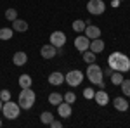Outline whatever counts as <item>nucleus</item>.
I'll list each match as a JSON object with an SVG mask.
<instances>
[{
	"label": "nucleus",
	"mask_w": 130,
	"mask_h": 128,
	"mask_svg": "<svg viewBox=\"0 0 130 128\" xmlns=\"http://www.w3.org/2000/svg\"><path fill=\"white\" fill-rule=\"evenodd\" d=\"M108 64L113 71H120V73H127L130 71V59L128 56L121 54V52H113L108 57Z\"/></svg>",
	"instance_id": "1"
},
{
	"label": "nucleus",
	"mask_w": 130,
	"mask_h": 128,
	"mask_svg": "<svg viewBox=\"0 0 130 128\" xmlns=\"http://www.w3.org/2000/svg\"><path fill=\"white\" fill-rule=\"evenodd\" d=\"M35 92L28 87V88H23L21 90V94H19V99H18V104H19V107L21 109H31L33 107V104H35Z\"/></svg>",
	"instance_id": "2"
},
{
	"label": "nucleus",
	"mask_w": 130,
	"mask_h": 128,
	"mask_svg": "<svg viewBox=\"0 0 130 128\" xmlns=\"http://www.w3.org/2000/svg\"><path fill=\"white\" fill-rule=\"evenodd\" d=\"M87 78L94 83V85H99L102 83V80H104V73H102V68H101L99 64H89V68H87Z\"/></svg>",
	"instance_id": "3"
},
{
	"label": "nucleus",
	"mask_w": 130,
	"mask_h": 128,
	"mask_svg": "<svg viewBox=\"0 0 130 128\" xmlns=\"http://www.w3.org/2000/svg\"><path fill=\"white\" fill-rule=\"evenodd\" d=\"M19 104H16V102H10V100H5L4 102V106H2V113H4V116L7 119H16L19 116Z\"/></svg>",
	"instance_id": "4"
},
{
	"label": "nucleus",
	"mask_w": 130,
	"mask_h": 128,
	"mask_svg": "<svg viewBox=\"0 0 130 128\" xmlns=\"http://www.w3.org/2000/svg\"><path fill=\"white\" fill-rule=\"evenodd\" d=\"M64 81H68L70 87H78L82 81H83V73L78 71V69H73V71H70V73L64 76Z\"/></svg>",
	"instance_id": "5"
},
{
	"label": "nucleus",
	"mask_w": 130,
	"mask_h": 128,
	"mask_svg": "<svg viewBox=\"0 0 130 128\" xmlns=\"http://www.w3.org/2000/svg\"><path fill=\"white\" fill-rule=\"evenodd\" d=\"M87 10H89L90 14H94V16H101V14L106 10V4H104L102 0H89Z\"/></svg>",
	"instance_id": "6"
},
{
	"label": "nucleus",
	"mask_w": 130,
	"mask_h": 128,
	"mask_svg": "<svg viewBox=\"0 0 130 128\" xmlns=\"http://www.w3.org/2000/svg\"><path fill=\"white\" fill-rule=\"evenodd\" d=\"M66 43V35L62 31H54L50 33V45H54L56 49H59Z\"/></svg>",
	"instance_id": "7"
},
{
	"label": "nucleus",
	"mask_w": 130,
	"mask_h": 128,
	"mask_svg": "<svg viewBox=\"0 0 130 128\" xmlns=\"http://www.w3.org/2000/svg\"><path fill=\"white\" fill-rule=\"evenodd\" d=\"M89 45H90V40L85 36V35H82V36H76L75 38V47L78 52H85V50H89Z\"/></svg>",
	"instance_id": "8"
},
{
	"label": "nucleus",
	"mask_w": 130,
	"mask_h": 128,
	"mask_svg": "<svg viewBox=\"0 0 130 128\" xmlns=\"http://www.w3.org/2000/svg\"><path fill=\"white\" fill-rule=\"evenodd\" d=\"M56 52H57V49L54 47V45H42L40 49V54L43 59H52V57H56Z\"/></svg>",
	"instance_id": "9"
},
{
	"label": "nucleus",
	"mask_w": 130,
	"mask_h": 128,
	"mask_svg": "<svg viewBox=\"0 0 130 128\" xmlns=\"http://www.w3.org/2000/svg\"><path fill=\"white\" fill-rule=\"evenodd\" d=\"M85 36L89 40H95L101 36V30L97 28V26H92V24H89V26H85Z\"/></svg>",
	"instance_id": "10"
},
{
	"label": "nucleus",
	"mask_w": 130,
	"mask_h": 128,
	"mask_svg": "<svg viewBox=\"0 0 130 128\" xmlns=\"http://www.w3.org/2000/svg\"><path fill=\"white\" fill-rule=\"evenodd\" d=\"M57 113H59L61 118H70L71 116V104L70 102H61L59 106H57Z\"/></svg>",
	"instance_id": "11"
},
{
	"label": "nucleus",
	"mask_w": 130,
	"mask_h": 128,
	"mask_svg": "<svg viewBox=\"0 0 130 128\" xmlns=\"http://www.w3.org/2000/svg\"><path fill=\"white\" fill-rule=\"evenodd\" d=\"M12 30L18 31V33H24V31H28V23L23 19H14L12 21Z\"/></svg>",
	"instance_id": "12"
},
{
	"label": "nucleus",
	"mask_w": 130,
	"mask_h": 128,
	"mask_svg": "<svg viewBox=\"0 0 130 128\" xmlns=\"http://www.w3.org/2000/svg\"><path fill=\"white\" fill-rule=\"evenodd\" d=\"M89 49L94 52V54H101L102 50H104V42L101 38H95V40H92L90 42V45H89Z\"/></svg>",
	"instance_id": "13"
},
{
	"label": "nucleus",
	"mask_w": 130,
	"mask_h": 128,
	"mask_svg": "<svg viewBox=\"0 0 130 128\" xmlns=\"http://www.w3.org/2000/svg\"><path fill=\"white\" fill-rule=\"evenodd\" d=\"M94 100H95L99 106H106V104L109 102V97H108V94H106L104 90H99V92H95V95H94Z\"/></svg>",
	"instance_id": "14"
},
{
	"label": "nucleus",
	"mask_w": 130,
	"mask_h": 128,
	"mask_svg": "<svg viewBox=\"0 0 130 128\" xmlns=\"http://www.w3.org/2000/svg\"><path fill=\"white\" fill-rule=\"evenodd\" d=\"M62 81H64V75L59 73V71H54V73L49 75V83L50 85H61Z\"/></svg>",
	"instance_id": "15"
},
{
	"label": "nucleus",
	"mask_w": 130,
	"mask_h": 128,
	"mask_svg": "<svg viewBox=\"0 0 130 128\" xmlns=\"http://www.w3.org/2000/svg\"><path fill=\"white\" fill-rule=\"evenodd\" d=\"M26 61H28V56H26L24 52H16L14 57H12V62H14L16 66H24Z\"/></svg>",
	"instance_id": "16"
},
{
	"label": "nucleus",
	"mask_w": 130,
	"mask_h": 128,
	"mask_svg": "<svg viewBox=\"0 0 130 128\" xmlns=\"http://www.w3.org/2000/svg\"><path fill=\"white\" fill-rule=\"evenodd\" d=\"M113 106L118 109V111H123V113H125V111L128 109V102H127L123 97H116L115 100H113Z\"/></svg>",
	"instance_id": "17"
},
{
	"label": "nucleus",
	"mask_w": 130,
	"mask_h": 128,
	"mask_svg": "<svg viewBox=\"0 0 130 128\" xmlns=\"http://www.w3.org/2000/svg\"><path fill=\"white\" fill-rule=\"evenodd\" d=\"M31 83H33V80H31L30 75H21L19 76V87L21 88H28V87H31Z\"/></svg>",
	"instance_id": "18"
},
{
	"label": "nucleus",
	"mask_w": 130,
	"mask_h": 128,
	"mask_svg": "<svg viewBox=\"0 0 130 128\" xmlns=\"http://www.w3.org/2000/svg\"><path fill=\"white\" fill-rule=\"evenodd\" d=\"M14 35L12 28H0V40H10Z\"/></svg>",
	"instance_id": "19"
},
{
	"label": "nucleus",
	"mask_w": 130,
	"mask_h": 128,
	"mask_svg": "<svg viewBox=\"0 0 130 128\" xmlns=\"http://www.w3.org/2000/svg\"><path fill=\"white\" fill-rule=\"evenodd\" d=\"M123 73H120V71H115L113 75H111V83L113 85H120L121 81H123Z\"/></svg>",
	"instance_id": "20"
},
{
	"label": "nucleus",
	"mask_w": 130,
	"mask_h": 128,
	"mask_svg": "<svg viewBox=\"0 0 130 128\" xmlns=\"http://www.w3.org/2000/svg\"><path fill=\"white\" fill-rule=\"evenodd\" d=\"M85 21L83 19H76V21H73V30L76 31V33H82V31L85 30Z\"/></svg>",
	"instance_id": "21"
},
{
	"label": "nucleus",
	"mask_w": 130,
	"mask_h": 128,
	"mask_svg": "<svg viewBox=\"0 0 130 128\" xmlns=\"http://www.w3.org/2000/svg\"><path fill=\"white\" fill-rule=\"evenodd\" d=\"M49 102L52 104V106H59L61 102H62V95H61V94H50Z\"/></svg>",
	"instance_id": "22"
},
{
	"label": "nucleus",
	"mask_w": 130,
	"mask_h": 128,
	"mask_svg": "<svg viewBox=\"0 0 130 128\" xmlns=\"http://www.w3.org/2000/svg\"><path fill=\"white\" fill-rule=\"evenodd\" d=\"M83 54V61L87 62V64H92L94 61H95V54L92 52V50H85V52H82Z\"/></svg>",
	"instance_id": "23"
},
{
	"label": "nucleus",
	"mask_w": 130,
	"mask_h": 128,
	"mask_svg": "<svg viewBox=\"0 0 130 128\" xmlns=\"http://www.w3.org/2000/svg\"><path fill=\"white\" fill-rule=\"evenodd\" d=\"M40 119H42L43 125H50V121L54 119V114L49 113V111H45V113H42V114H40Z\"/></svg>",
	"instance_id": "24"
},
{
	"label": "nucleus",
	"mask_w": 130,
	"mask_h": 128,
	"mask_svg": "<svg viewBox=\"0 0 130 128\" xmlns=\"http://www.w3.org/2000/svg\"><path fill=\"white\" fill-rule=\"evenodd\" d=\"M120 85H121V92H123L127 97H130V80H123Z\"/></svg>",
	"instance_id": "25"
},
{
	"label": "nucleus",
	"mask_w": 130,
	"mask_h": 128,
	"mask_svg": "<svg viewBox=\"0 0 130 128\" xmlns=\"http://www.w3.org/2000/svg\"><path fill=\"white\" fill-rule=\"evenodd\" d=\"M5 19H9V21L18 19V10L16 9H7L5 10Z\"/></svg>",
	"instance_id": "26"
},
{
	"label": "nucleus",
	"mask_w": 130,
	"mask_h": 128,
	"mask_svg": "<svg viewBox=\"0 0 130 128\" xmlns=\"http://www.w3.org/2000/svg\"><path fill=\"white\" fill-rule=\"evenodd\" d=\"M64 100H66V102H70V104H73V102H75V100H76V95H75V94H73V92H68V94H66V95H64Z\"/></svg>",
	"instance_id": "27"
},
{
	"label": "nucleus",
	"mask_w": 130,
	"mask_h": 128,
	"mask_svg": "<svg viewBox=\"0 0 130 128\" xmlns=\"http://www.w3.org/2000/svg\"><path fill=\"white\" fill-rule=\"evenodd\" d=\"M94 95H95L94 88H85V90H83V97H85V99H94Z\"/></svg>",
	"instance_id": "28"
},
{
	"label": "nucleus",
	"mask_w": 130,
	"mask_h": 128,
	"mask_svg": "<svg viewBox=\"0 0 130 128\" xmlns=\"http://www.w3.org/2000/svg\"><path fill=\"white\" fill-rule=\"evenodd\" d=\"M0 99H2L4 102H5V100H10V92L9 90H2V92H0Z\"/></svg>",
	"instance_id": "29"
},
{
	"label": "nucleus",
	"mask_w": 130,
	"mask_h": 128,
	"mask_svg": "<svg viewBox=\"0 0 130 128\" xmlns=\"http://www.w3.org/2000/svg\"><path fill=\"white\" fill-rule=\"evenodd\" d=\"M50 126H52V128H61V126H62V123H61V121H56V119H52V121H50Z\"/></svg>",
	"instance_id": "30"
},
{
	"label": "nucleus",
	"mask_w": 130,
	"mask_h": 128,
	"mask_svg": "<svg viewBox=\"0 0 130 128\" xmlns=\"http://www.w3.org/2000/svg\"><path fill=\"white\" fill-rule=\"evenodd\" d=\"M102 73H104V75H108V76H111V75H113V71H111V68H109V69H106V71H102Z\"/></svg>",
	"instance_id": "31"
},
{
	"label": "nucleus",
	"mask_w": 130,
	"mask_h": 128,
	"mask_svg": "<svg viewBox=\"0 0 130 128\" xmlns=\"http://www.w3.org/2000/svg\"><path fill=\"white\" fill-rule=\"evenodd\" d=\"M118 5H120V0H115L113 2V7H118Z\"/></svg>",
	"instance_id": "32"
},
{
	"label": "nucleus",
	"mask_w": 130,
	"mask_h": 128,
	"mask_svg": "<svg viewBox=\"0 0 130 128\" xmlns=\"http://www.w3.org/2000/svg\"><path fill=\"white\" fill-rule=\"evenodd\" d=\"M2 106H4V100H2V99H0V109H2Z\"/></svg>",
	"instance_id": "33"
},
{
	"label": "nucleus",
	"mask_w": 130,
	"mask_h": 128,
	"mask_svg": "<svg viewBox=\"0 0 130 128\" xmlns=\"http://www.w3.org/2000/svg\"><path fill=\"white\" fill-rule=\"evenodd\" d=\"M0 126H2V119H0Z\"/></svg>",
	"instance_id": "34"
}]
</instances>
